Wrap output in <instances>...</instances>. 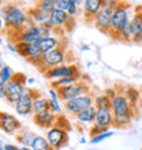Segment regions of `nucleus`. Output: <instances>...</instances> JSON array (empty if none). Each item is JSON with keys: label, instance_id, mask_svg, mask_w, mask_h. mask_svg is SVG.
Wrapping results in <instances>:
<instances>
[{"label": "nucleus", "instance_id": "nucleus-13", "mask_svg": "<svg viewBox=\"0 0 142 150\" xmlns=\"http://www.w3.org/2000/svg\"><path fill=\"white\" fill-rule=\"evenodd\" d=\"M0 127H1L3 132L8 135H16L22 130V124L18 120V117H15L11 113H7V112H3L0 115Z\"/></svg>", "mask_w": 142, "mask_h": 150}, {"label": "nucleus", "instance_id": "nucleus-44", "mask_svg": "<svg viewBox=\"0 0 142 150\" xmlns=\"http://www.w3.org/2000/svg\"><path fill=\"white\" fill-rule=\"evenodd\" d=\"M141 150H142V149H141Z\"/></svg>", "mask_w": 142, "mask_h": 150}, {"label": "nucleus", "instance_id": "nucleus-27", "mask_svg": "<svg viewBox=\"0 0 142 150\" xmlns=\"http://www.w3.org/2000/svg\"><path fill=\"white\" fill-rule=\"evenodd\" d=\"M124 96L127 97V100L130 101V104L133 105V108L135 109V105L139 104V98H141V91L134 89V87H127L124 90Z\"/></svg>", "mask_w": 142, "mask_h": 150}, {"label": "nucleus", "instance_id": "nucleus-2", "mask_svg": "<svg viewBox=\"0 0 142 150\" xmlns=\"http://www.w3.org/2000/svg\"><path fill=\"white\" fill-rule=\"evenodd\" d=\"M119 3H120V0H104L103 8L93 18V22H92L97 30H100L101 33H105V34H109L112 18H114V14L118 8Z\"/></svg>", "mask_w": 142, "mask_h": 150}, {"label": "nucleus", "instance_id": "nucleus-17", "mask_svg": "<svg viewBox=\"0 0 142 150\" xmlns=\"http://www.w3.org/2000/svg\"><path fill=\"white\" fill-rule=\"evenodd\" d=\"M33 122H34L37 126L49 130V128L55 126L56 122H58V115L53 113L51 109L40 112V113H33Z\"/></svg>", "mask_w": 142, "mask_h": 150}, {"label": "nucleus", "instance_id": "nucleus-16", "mask_svg": "<svg viewBox=\"0 0 142 150\" xmlns=\"http://www.w3.org/2000/svg\"><path fill=\"white\" fill-rule=\"evenodd\" d=\"M114 117L115 116L112 112V108H97L94 126L109 130L111 127H114Z\"/></svg>", "mask_w": 142, "mask_h": 150}, {"label": "nucleus", "instance_id": "nucleus-21", "mask_svg": "<svg viewBox=\"0 0 142 150\" xmlns=\"http://www.w3.org/2000/svg\"><path fill=\"white\" fill-rule=\"evenodd\" d=\"M96 113H97V108L93 105V107L87 108V109L82 111L81 113H78L75 116V119H77V122L81 123V124H94Z\"/></svg>", "mask_w": 142, "mask_h": 150}, {"label": "nucleus", "instance_id": "nucleus-43", "mask_svg": "<svg viewBox=\"0 0 142 150\" xmlns=\"http://www.w3.org/2000/svg\"><path fill=\"white\" fill-rule=\"evenodd\" d=\"M139 107L142 108V91H141V98H139Z\"/></svg>", "mask_w": 142, "mask_h": 150}, {"label": "nucleus", "instance_id": "nucleus-15", "mask_svg": "<svg viewBox=\"0 0 142 150\" xmlns=\"http://www.w3.org/2000/svg\"><path fill=\"white\" fill-rule=\"evenodd\" d=\"M68 19H70V15H68L67 11H63V10L56 8V10H53V11L51 12L49 22H48L45 26H49V28L55 29V30H60V29H64V30H66Z\"/></svg>", "mask_w": 142, "mask_h": 150}, {"label": "nucleus", "instance_id": "nucleus-31", "mask_svg": "<svg viewBox=\"0 0 142 150\" xmlns=\"http://www.w3.org/2000/svg\"><path fill=\"white\" fill-rule=\"evenodd\" d=\"M56 6H58V0H37V4H36V7L47 12H52L53 10H56Z\"/></svg>", "mask_w": 142, "mask_h": 150}, {"label": "nucleus", "instance_id": "nucleus-12", "mask_svg": "<svg viewBox=\"0 0 142 150\" xmlns=\"http://www.w3.org/2000/svg\"><path fill=\"white\" fill-rule=\"evenodd\" d=\"M47 139L53 150L63 149L68 143V131L59 126H53L47 131Z\"/></svg>", "mask_w": 142, "mask_h": 150}, {"label": "nucleus", "instance_id": "nucleus-10", "mask_svg": "<svg viewBox=\"0 0 142 150\" xmlns=\"http://www.w3.org/2000/svg\"><path fill=\"white\" fill-rule=\"evenodd\" d=\"M56 90L59 93L60 100L63 103H66V101H70V100L77 98L79 96L89 93V86H87V83L78 81V82L72 83V85H67V86H63L60 89H56Z\"/></svg>", "mask_w": 142, "mask_h": 150}, {"label": "nucleus", "instance_id": "nucleus-7", "mask_svg": "<svg viewBox=\"0 0 142 150\" xmlns=\"http://www.w3.org/2000/svg\"><path fill=\"white\" fill-rule=\"evenodd\" d=\"M38 94V91L34 90V89H30V87H26L25 93L19 97V100L15 103L14 105V109L19 116H28V115L33 113V104H34V100Z\"/></svg>", "mask_w": 142, "mask_h": 150}, {"label": "nucleus", "instance_id": "nucleus-26", "mask_svg": "<svg viewBox=\"0 0 142 150\" xmlns=\"http://www.w3.org/2000/svg\"><path fill=\"white\" fill-rule=\"evenodd\" d=\"M14 75H15V72L10 66H1V70H0V87H6V85L14 78Z\"/></svg>", "mask_w": 142, "mask_h": 150}, {"label": "nucleus", "instance_id": "nucleus-24", "mask_svg": "<svg viewBox=\"0 0 142 150\" xmlns=\"http://www.w3.org/2000/svg\"><path fill=\"white\" fill-rule=\"evenodd\" d=\"M30 147L33 150H53L48 142L47 137H43V135H36Z\"/></svg>", "mask_w": 142, "mask_h": 150}, {"label": "nucleus", "instance_id": "nucleus-19", "mask_svg": "<svg viewBox=\"0 0 142 150\" xmlns=\"http://www.w3.org/2000/svg\"><path fill=\"white\" fill-rule=\"evenodd\" d=\"M38 47L43 53H47V52H51L59 47H64V40L59 36H51L41 40L38 42Z\"/></svg>", "mask_w": 142, "mask_h": 150}, {"label": "nucleus", "instance_id": "nucleus-5", "mask_svg": "<svg viewBox=\"0 0 142 150\" xmlns=\"http://www.w3.org/2000/svg\"><path fill=\"white\" fill-rule=\"evenodd\" d=\"M94 105V98L90 93H86L83 96H79L77 98H72L70 101H66L63 103V107H64V111L67 113L72 115V116H77L78 113H81L82 111L87 109Z\"/></svg>", "mask_w": 142, "mask_h": 150}, {"label": "nucleus", "instance_id": "nucleus-1", "mask_svg": "<svg viewBox=\"0 0 142 150\" xmlns=\"http://www.w3.org/2000/svg\"><path fill=\"white\" fill-rule=\"evenodd\" d=\"M29 12L23 11L16 4H7L1 8V22L8 30L18 33L28 26Z\"/></svg>", "mask_w": 142, "mask_h": 150}, {"label": "nucleus", "instance_id": "nucleus-30", "mask_svg": "<svg viewBox=\"0 0 142 150\" xmlns=\"http://www.w3.org/2000/svg\"><path fill=\"white\" fill-rule=\"evenodd\" d=\"M81 76H72V78H62V79H58V81H53L51 83V87L53 89H60L63 86H67V85H72V83L78 82Z\"/></svg>", "mask_w": 142, "mask_h": 150}, {"label": "nucleus", "instance_id": "nucleus-40", "mask_svg": "<svg viewBox=\"0 0 142 150\" xmlns=\"http://www.w3.org/2000/svg\"><path fill=\"white\" fill-rule=\"evenodd\" d=\"M36 79L34 78H28V85H34Z\"/></svg>", "mask_w": 142, "mask_h": 150}, {"label": "nucleus", "instance_id": "nucleus-37", "mask_svg": "<svg viewBox=\"0 0 142 150\" xmlns=\"http://www.w3.org/2000/svg\"><path fill=\"white\" fill-rule=\"evenodd\" d=\"M1 150H21V146H16V145H12V143H6L1 146Z\"/></svg>", "mask_w": 142, "mask_h": 150}, {"label": "nucleus", "instance_id": "nucleus-23", "mask_svg": "<svg viewBox=\"0 0 142 150\" xmlns=\"http://www.w3.org/2000/svg\"><path fill=\"white\" fill-rule=\"evenodd\" d=\"M48 109H49V98L38 93L34 100V104H33V113H40V112L48 111Z\"/></svg>", "mask_w": 142, "mask_h": 150}, {"label": "nucleus", "instance_id": "nucleus-3", "mask_svg": "<svg viewBox=\"0 0 142 150\" xmlns=\"http://www.w3.org/2000/svg\"><path fill=\"white\" fill-rule=\"evenodd\" d=\"M134 8L126 1H120L119 3L118 8H116V11L114 14V18H112V25H111V30L108 36L115 38L123 28H126L127 25L130 23V19L133 16V14H131Z\"/></svg>", "mask_w": 142, "mask_h": 150}, {"label": "nucleus", "instance_id": "nucleus-41", "mask_svg": "<svg viewBox=\"0 0 142 150\" xmlns=\"http://www.w3.org/2000/svg\"><path fill=\"white\" fill-rule=\"evenodd\" d=\"M21 150H33L30 146H21Z\"/></svg>", "mask_w": 142, "mask_h": 150}, {"label": "nucleus", "instance_id": "nucleus-36", "mask_svg": "<svg viewBox=\"0 0 142 150\" xmlns=\"http://www.w3.org/2000/svg\"><path fill=\"white\" fill-rule=\"evenodd\" d=\"M6 48H7L11 53H18V48H16V44L14 42V41H8V42L6 44Z\"/></svg>", "mask_w": 142, "mask_h": 150}, {"label": "nucleus", "instance_id": "nucleus-8", "mask_svg": "<svg viewBox=\"0 0 142 150\" xmlns=\"http://www.w3.org/2000/svg\"><path fill=\"white\" fill-rule=\"evenodd\" d=\"M15 44L16 48H18V55H21L22 57L28 59L30 63L40 67L44 53L40 49L38 44H26V42H15Z\"/></svg>", "mask_w": 142, "mask_h": 150}, {"label": "nucleus", "instance_id": "nucleus-39", "mask_svg": "<svg viewBox=\"0 0 142 150\" xmlns=\"http://www.w3.org/2000/svg\"><path fill=\"white\" fill-rule=\"evenodd\" d=\"M83 3H85V0H77V6L81 7V8L83 7Z\"/></svg>", "mask_w": 142, "mask_h": 150}, {"label": "nucleus", "instance_id": "nucleus-18", "mask_svg": "<svg viewBox=\"0 0 142 150\" xmlns=\"http://www.w3.org/2000/svg\"><path fill=\"white\" fill-rule=\"evenodd\" d=\"M104 0H85L82 7V15L83 18L89 22L92 21L93 22V18H94L97 14L100 12V10L103 8Z\"/></svg>", "mask_w": 142, "mask_h": 150}, {"label": "nucleus", "instance_id": "nucleus-35", "mask_svg": "<svg viewBox=\"0 0 142 150\" xmlns=\"http://www.w3.org/2000/svg\"><path fill=\"white\" fill-rule=\"evenodd\" d=\"M105 131H108V130H105V128H103V127H99V126H94V124H93V127L90 128V137H93V135H99V134H101V132H105Z\"/></svg>", "mask_w": 142, "mask_h": 150}, {"label": "nucleus", "instance_id": "nucleus-4", "mask_svg": "<svg viewBox=\"0 0 142 150\" xmlns=\"http://www.w3.org/2000/svg\"><path fill=\"white\" fill-rule=\"evenodd\" d=\"M28 78H25L23 74H15L14 78L6 85V101L11 105H15V103L19 100V97L26 90Z\"/></svg>", "mask_w": 142, "mask_h": 150}, {"label": "nucleus", "instance_id": "nucleus-33", "mask_svg": "<svg viewBox=\"0 0 142 150\" xmlns=\"http://www.w3.org/2000/svg\"><path fill=\"white\" fill-rule=\"evenodd\" d=\"M67 12H68V15H70V16H74V18H77V16H78L79 14L82 12V8L78 7L77 4H71Z\"/></svg>", "mask_w": 142, "mask_h": 150}, {"label": "nucleus", "instance_id": "nucleus-29", "mask_svg": "<svg viewBox=\"0 0 142 150\" xmlns=\"http://www.w3.org/2000/svg\"><path fill=\"white\" fill-rule=\"evenodd\" d=\"M94 107L96 108H111V96L107 93L97 94L94 97Z\"/></svg>", "mask_w": 142, "mask_h": 150}, {"label": "nucleus", "instance_id": "nucleus-6", "mask_svg": "<svg viewBox=\"0 0 142 150\" xmlns=\"http://www.w3.org/2000/svg\"><path fill=\"white\" fill-rule=\"evenodd\" d=\"M64 63H66V49H64V47H59L51 52L44 53L43 60H41V64H40L38 68L43 72H45L49 68L59 67V66H62Z\"/></svg>", "mask_w": 142, "mask_h": 150}, {"label": "nucleus", "instance_id": "nucleus-9", "mask_svg": "<svg viewBox=\"0 0 142 150\" xmlns=\"http://www.w3.org/2000/svg\"><path fill=\"white\" fill-rule=\"evenodd\" d=\"M44 76L49 81H58L62 78H72V76H81L79 68L75 64H62L59 67L49 68L44 72Z\"/></svg>", "mask_w": 142, "mask_h": 150}, {"label": "nucleus", "instance_id": "nucleus-38", "mask_svg": "<svg viewBox=\"0 0 142 150\" xmlns=\"http://www.w3.org/2000/svg\"><path fill=\"white\" fill-rule=\"evenodd\" d=\"M6 89H4V87H0V97H1V98L3 100H6Z\"/></svg>", "mask_w": 142, "mask_h": 150}, {"label": "nucleus", "instance_id": "nucleus-25", "mask_svg": "<svg viewBox=\"0 0 142 150\" xmlns=\"http://www.w3.org/2000/svg\"><path fill=\"white\" fill-rule=\"evenodd\" d=\"M36 135L28 130H21L19 134H16V141L21 146H32L33 139Z\"/></svg>", "mask_w": 142, "mask_h": 150}, {"label": "nucleus", "instance_id": "nucleus-11", "mask_svg": "<svg viewBox=\"0 0 142 150\" xmlns=\"http://www.w3.org/2000/svg\"><path fill=\"white\" fill-rule=\"evenodd\" d=\"M111 108L114 116H123V115H134L135 109L127 100L124 93H116L111 97Z\"/></svg>", "mask_w": 142, "mask_h": 150}, {"label": "nucleus", "instance_id": "nucleus-34", "mask_svg": "<svg viewBox=\"0 0 142 150\" xmlns=\"http://www.w3.org/2000/svg\"><path fill=\"white\" fill-rule=\"evenodd\" d=\"M70 6H71V4L68 3V0H58V6H56V8L63 10V11H68Z\"/></svg>", "mask_w": 142, "mask_h": 150}, {"label": "nucleus", "instance_id": "nucleus-22", "mask_svg": "<svg viewBox=\"0 0 142 150\" xmlns=\"http://www.w3.org/2000/svg\"><path fill=\"white\" fill-rule=\"evenodd\" d=\"M29 15L32 16L37 25H47L51 18V12H47L38 7H33L29 10Z\"/></svg>", "mask_w": 142, "mask_h": 150}, {"label": "nucleus", "instance_id": "nucleus-14", "mask_svg": "<svg viewBox=\"0 0 142 150\" xmlns=\"http://www.w3.org/2000/svg\"><path fill=\"white\" fill-rule=\"evenodd\" d=\"M129 26L131 33V42H142V7L134 8Z\"/></svg>", "mask_w": 142, "mask_h": 150}, {"label": "nucleus", "instance_id": "nucleus-20", "mask_svg": "<svg viewBox=\"0 0 142 150\" xmlns=\"http://www.w3.org/2000/svg\"><path fill=\"white\" fill-rule=\"evenodd\" d=\"M48 94H49V97H48V98H49V109L56 115H62V112H63L64 108L62 107V103H63V101L60 100L58 90L53 89V87H49Z\"/></svg>", "mask_w": 142, "mask_h": 150}, {"label": "nucleus", "instance_id": "nucleus-28", "mask_svg": "<svg viewBox=\"0 0 142 150\" xmlns=\"http://www.w3.org/2000/svg\"><path fill=\"white\" fill-rule=\"evenodd\" d=\"M134 115H123V116H115L114 117V127L116 128H124L129 127L133 122Z\"/></svg>", "mask_w": 142, "mask_h": 150}, {"label": "nucleus", "instance_id": "nucleus-42", "mask_svg": "<svg viewBox=\"0 0 142 150\" xmlns=\"http://www.w3.org/2000/svg\"><path fill=\"white\" fill-rule=\"evenodd\" d=\"M79 143H81V145L86 143V139H85V138H81V139H79Z\"/></svg>", "mask_w": 142, "mask_h": 150}, {"label": "nucleus", "instance_id": "nucleus-32", "mask_svg": "<svg viewBox=\"0 0 142 150\" xmlns=\"http://www.w3.org/2000/svg\"><path fill=\"white\" fill-rule=\"evenodd\" d=\"M114 135H115L114 131L108 130V131H105V132H101V134H99V135H93V137H90V141H89V142H90L92 145H99V143L104 142V141H107V139L112 138Z\"/></svg>", "mask_w": 142, "mask_h": 150}]
</instances>
